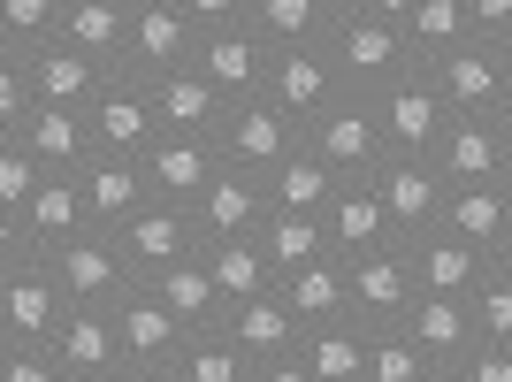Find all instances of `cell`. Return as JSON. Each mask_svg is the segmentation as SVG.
Here are the masks:
<instances>
[{"label": "cell", "mask_w": 512, "mask_h": 382, "mask_svg": "<svg viewBox=\"0 0 512 382\" xmlns=\"http://www.w3.org/2000/svg\"><path fill=\"white\" fill-rule=\"evenodd\" d=\"M321 54H329V69H337V92H352V100H375V92H390L398 77H413L398 23H375L367 0H337Z\"/></svg>", "instance_id": "obj_1"}, {"label": "cell", "mask_w": 512, "mask_h": 382, "mask_svg": "<svg viewBox=\"0 0 512 382\" xmlns=\"http://www.w3.org/2000/svg\"><path fill=\"white\" fill-rule=\"evenodd\" d=\"M421 85L444 100V115H474V123H512V46L459 39L451 54L421 62Z\"/></svg>", "instance_id": "obj_2"}, {"label": "cell", "mask_w": 512, "mask_h": 382, "mask_svg": "<svg viewBox=\"0 0 512 382\" xmlns=\"http://www.w3.org/2000/svg\"><path fill=\"white\" fill-rule=\"evenodd\" d=\"M299 146L314 153L337 184H367V176H375V161H383V130H375V107H367V100L337 92V100H329L314 123L299 130Z\"/></svg>", "instance_id": "obj_3"}, {"label": "cell", "mask_w": 512, "mask_h": 382, "mask_svg": "<svg viewBox=\"0 0 512 382\" xmlns=\"http://www.w3.org/2000/svg\"><path fill=\"white\" fill-rule=\"evenodd\" d=\"M39 268L54 276V291H62V306H69V314H77V306H85V314H107V306H115L123 291H138L107 230H85V237H69V245H54V253H46Z\"/></svg>", "instance_id": "obj_4"}, {"label": "cell", "mask_w": 512, "mask_h": 382, "mask_svg": "<svg viewBox=\"0 0 512 382\" xmlns=\"http://www.w3.org/2000/svg\"><path fill=\"white\" fill-rule=\"evenodd\" d=\"M192 46H199V31L184 23V8H176V0H130L123 77L161 85V77H176V69H192Z\"/></svg>", "instance_id": "obj_5"}, {"label": "cell", "mask_w": 512, "mask_h": 382, "mask_svg": "<svg viewBox=\"0 0 512 382\" xmlns=\"http://www.w3.org/2000/svg\"><path fill=\"white\" fill-rule=\"evenodd\" d=\"M428 169L444 176V191L512 184V123H474V115H451L444 138L428 146Z\"/></svg>", "instance_id": "obj_6"}, {"label": "cell", "mask_w": 512, "mask_h": 382, "mask_svg": "<svg viewBox=\"0 0 512 382\" xmlns=\"http://www.w3.org/2000/svg\"><path fill=\"white\" fill-rule=\"evenodd\" d=\"M283 153H299V123H283L268 100H230L214 130V161L237 176H268Z\"/></svg>", "instance_id": "obj_7"}, {"label": "cell", "mask_w": 512, "mask_h": 382, "mask_svg": "<svg viewBox=\"0 0 512 382\" xmlns=\"http://www.w3.org/2000/svg\"><path fill=\"white\" fill-rule=\"evenodd\" d=\"M367 191H375V207H383V222H390L398 245L421 237V230H436V214H444V176L428 169V161H413V153H383L375 176H367Z\"/></svg>", "instance_id": "obj_8"}, {"label": "cell", "mask_w": 512, "mask_h": 382, "mask_svg": "<svg viewBox=\"0 0 512 382\" xmlns=\"http://www.w3.org/2000/svg\"><path fill=\"white\" fill-rule=\"evenodd\" d=\"M85 130H92V153L138 161V153L161 138V130H153V92L138 85V77H123V69H107L100 92H92V107H85Z\"/></svg>", "instance_id": "obj_9"}, {"label": "cell", "mask_w": 512, "mask_h": 382, "mask_svg": "<svg viewBox=\"0 0 512 382\" xmlns=\"http://www.w3.org/2000/svg\"><path fill=\"white\" fill-rule=\"evenodd\" d=\"M344 268V321L352 329H398L413 306V276H406V253H367V260H337Z\"/></svg>", "instance_id": "obj_10"}, {"label": "cell", "mask_w": 512, "mask_h": 382, "mask_svg": "<svg viewBox=\"0 0 512 382\" xmlns=\"http://www.w3.org/2000/svg\"><path fill=\"white\" fill-rule=\"evenodd\" d=\"M107 321H115V360H123V375H169L184 329L161 314V298H153L146 283L115 298V306H107Z\"/></svg>", "instance_id": "obj_11"}, {"label": "cell", "mask_w": 512, "mask_h": 382, "mask_svg": "<svg viewBox=\"0 0 512 382\" xmlns=\"http://www.w3.org/2000/svg\"><path fill=\"white\" fill-rule=\"evenodd\" d=\"M260 100L276 107L283 123H299V130H306L321 107L337 100V69H329V54H321V46H283V54H268Z\"/></svg>", "instance_id": "obj_12"}, {"label": "cell", "mask_w": 512, "mask_h": 382, "mask_svg": "<svg viewBox=\"0 0 512 382\" xmlns=\"http://www.w3.org/2000/svg\"><path fill=\"white\" fill-rule=\"evenodd\" d=\"M436 230L459 237L467 253L482 260H512V184H467V191H444V214Z\"/></svg>", "instance_id": "obj_13"}, {"label": "cell", "mask_w": 512, "mask_h": 382, "mask_svg": "<svg viewBox=\"0 0 512 382\" xmlns=\"http://www.w3.org/2000/svg\"><path fill=\"white\" fill-rule=\"evenodd\" d=\"M192 77L214 92V100H260V77H268V46L230 23V31H199L192 46Z\"/></svg>", "instance_id": "obj_14"}, {"label": "cell", "mask_w": 512, "mask_h": 382, "mask_svg": "<svg viewBox=\"0 0 512 382\" xmlns=\"http://www.w3.org/2000/svg\"><path fill=\"white\" fill-rule=\"evenodd\" d=\"M115 253H123L130 283H153L161 268H184V260L199 253V230L184 207H146L138 222H123L115 230Z\"/></svg>", "instance_id": "obj_15"}, {"label": "cell", "mask_w": 512, "mask_h": 382, "mask_svg": "<svg viewBox=\"0 0 512 382\" xmlns=\"http://www.w3.org/2000/svg\"><path fill=\"white\" fill-rule=\"evenodd\" d=\"M375 130H383V153H413V161H428V146H436V138H444V100H436V92L421 85V69H413V77H398V85L390 92H375Z\"/></svg>", "instance_id": "obj_16"}, {"label": "cell", "mask_w": 512, "mask_h": 382, "mask_svg": "<svg viewBox=\"0 0 512 382\" xmlns=\"http://www.w3.org/2000/svg\"><path fill=\"white\" fill-rule=\"evenodd\" d=\"M192 230L199 245H230V237H260V222H268V191H260V176H237V169H214L207 191H199L192 207Z\"/></svg>", "instance_id": "obj_17"}, {"label": "cell", "mask_w": 512, "mask_h": 382, "mask_svg": "<svg viewBox=\"0 0 512 382\" xmlns=\"http://www.w3.org/2000/svg\"><path fill=\"white\" fill-rule=\"evenodd\" d=\"M16 62H23V85H31V107H69V115H85L92 92H100V77H107L100 62H85V54L62 46V39L23 46Z\"/></svg>", "instance_id": "obj_18"}, {"label": "cell", "mask_w": 512, "mask_h": 382, "mask_svg": "<svg viewBox=\"0 0 512 382\" xmlns=\"http://www.w3.org/2000/svg\"><path fill=\"white\" fill-rule=\"evenodd\" d=\"M62 291L46 276L39 260H16L8 276H0V344H46L62 329Z\"/></svg>", "instance_id": "obj_19"}, {"label": "cell", "mask_w": 512, "mask_h": 382, "mask_svg": "<svg viewBox=\"0 0 512 382\" xmlns=\"http://www.w3.org/2000/svg\"><path fill=\"white\" fill-rule=\"evenodd\" d=\"M77 191H85V222H92V230H107V237L153 207L138 161H115V153H92L85 169H77Z\"/></svg>", "instance_id": "obj_20"}, {"label": "cell", "mask_w": 512, "mask_h": 382, "mask_svg": "<svg viewBox=\"0 0 512 382\" xmlns=\"http://www.w3.org/2000/svg\"><path fill=\"white\" fill-rule=\"evenodd\" d=\"M214 169H222V161H214V146H199V138H153V146L138 153V176H146L153 207H192Z\"/></svg>", "instance_id": "obj_21"}, {"label": "cell", "mask_w": 512, "mask_h": 382, "mask_svg": "<svg viewBox=\"0 0 512 382\" xmlns=\"http://www.w3.org/2000/svg\"><path fill=\"white\" fill-rule=\"evenodd\" d=\"M398 253H406L413 298H467V291H474V276L490 268L482 253H467V245H459V237H444V230H421V237H406Z\"/></svg>", "instance_id": "obj_22"}, {"label": "cell", "mask_w": 512, "mask_h": 382, "mask_svg": "<svg viewBox=\"0 0 512 382\" xmlns=\"http://www.w3.org/2000/svg\"><path fill=\"white\" fill-rule=\"evenodd\" d=\"M16 230H23V245H31V260H46L54 245H69V237H85L92 222H85L77 176H39V191H31L23 214H16Z\"/></svg>", "instance_id": "obj_23"}, {"label": "cell", "mask_w": 512, "mask_h": 382, "mask_svg": "<svg viewBox=\"0 0 512 382\" xmlns=\"http://www.w3.org/2000/svg\"><path fill=\"white\" fill-rule=\"evenodd\" d=\"M123 31H130V0H62L54 8V39L100 69H123Z\"/></svg>", "instance_id": "obj_24"}, {"label": "cell", "mask_w": 512, "mask_h": 382, "mask_svg": "<svg viewBox=\"0 0 512 382\" xmlns=\"http://www.w3.org/2000/svg\"><path fill=\"white\" fill-rule=\"evenodd\" d=\"M321 237H329V260H367V253H390V245H398L367 184H344L337 199L321 207Z\"/></svg>", "instance_id": "obj_25"}, {"label": "cell", "mask_w": 512, "mask_h": 382, "mask_svg": "<svg viewBox=\"0 0 512 382\" xmlns=\"http://www.w3.org/2000/svg\"><path fill=\"white\" fill-rule=\"evenodd\" d=\"M329 16H337V0H237V23H245L268 54H283V46H321L329 39Z\"/></svg>", "instance_id": "obj_26"}, {"label": "cell", "mask_w": 512, "mask_h": 382, "mask_svg": "<svg viewBox=\"0 0 512 382\" xmlns=\"http://www.w3.org/2000/svg\"><path fill=\"white\" fill-rule=\"evenodd\" d=\"M16 146L39 161V176H77L92 161V130L85 115H69V107H31L16 130Z\"/></svg>", "instance_id": "obj_27"}, {"label": "cell", "mask_w": 512, "mask_h": 382, "mask_svg": "<svg viewBox=\"0 0 512 382\" xmlns=\"http://www.w3.org/2000/svg\"><path fill=\"white\" fill-rule=\"evenodd\" d=\"M46 360H54V375L77 382V375H123V360H115V321L107 314H62V329L46 337Z\"/></svg>", "instance_id": "obj_28"}, {"label": "cell", "mask_w": 512, "mask_h": 382, "mask_svg": "<svg viewBox=\"0 0 512 382\" xmlns=\"http://www.w3.org/2000/svg\"><path fill=\"white\" fill-rule=\"evenodd\" d=\"M146 92H153V130H161V138H199V146H214L230 100H214L192 69H176V77H161V85H146Z\"/></svg>", "instance_id": "obj_29"}, {"label": "cell", "mask_w": 512, "mask_h": 382, "mask_svg": "<svg viewBox=\"0 0 512 382\" xmlns=\"http://www.w3.org/2000/svg\"><path fill=\"white\" fill-rule=\"evenodd\" d=\"M222 337L245 352V360H283V352H299V321H291V306H283L276 291H260V298H245V306H230L222 314Z\"/></svg>", "instance_id": "obj_30"}, {"label": "cell", "mask_w": 512, "mask_h": 382, "mask_svg": "<svg viewBox=\"0 0 512 382\" xmlns=\"http://www.w3.org/2000/svg\"><path fill=\"white\" fill-rule=\"evenodd\" d=\"M199 276H207L214 306L230 314V306H245V298L276 291V276H268V260H260L253 237H230V245H199Z\"/></svg>", "instance_id": "obj_31"}, {"label": "cell", "mask_w": 512, "mask_h": 382, "mask_svg": "<svg viewBox=\"0 0 512 382\" xmlns=\"http://www.w3.org/2000/svg\"><path fill=\"white\" fill-rule=\"evenodd\" d=\"M398 329L413 337V352H421V360H467V344H474L467 298H413Z\"/></svg>", "instance_id": "obj_32"}, {"label": "cell", "mask_w": 512, "mask_h": 382, "mask_svg": "<svg viewBox=\"0 0 512 382\" xmlns=\"http://www.w3.org/2000/svg\"><path fill=\"white\" fill-rule=\"evenodd\" d=\"M260 191H268V214H321V207H329V199H337V176H329V169H321V161H314V153H283V161H276V169H268V176H260Z\"/></svg>", "instance_id": "obj_33"}, {"label": "cell", "mask_w": 512, "mask_h": 382, "mask_svg": "<svg viewBox=\"0 0 512 382\" xmlns=\"http://www.w3.org/2000/svg\"><path fill=\"white\" fill-rule=\"evenodd\" d=\"M260 260H268V276H299V268H314V260H329V237H321V214H268L260 222Z\"/></svg>", "instance_id": "obj_34"}, {"label": "cell", "mask_w": 512, "mask_h": 382, "mask_svg": "<svg viewBox=\"0 0 512 382\" xmlns=\"http://www.w3.org/2000/svg\"><path fill=\"white\" fill-rule=\"evenodd\" d=\"M276 298L291 306L299 337H306V329H337V321H344V268H337V260H314V268H299V276H283Z\"/></svg>", "instance_id": "obj_35"}, {"label": "cell", "mask_w": 512, "mask_h": 382, "mask_svg": "<svg viewBox=\"0 0 512 382\" xmlns=\"http://www.w3.org/2000/svg\"><path fill=\"white\" fill-rule=\"evenodd\" d=\"M153 298H161V314L184 329V337H199V329H222V306H214V291H207V276H199V253L184 260V268H161V276L146 283Z\"/></svg>", "instance_id": "obj_36"}, {"label": "cell", "mask_w": 512, "mask_h": 382, "mask_svg": "<svg viewBox=\"0 0 512 382\" xmlns=\"http://www.w3.org/2000/svg\"><path fill=\"white\" fill-rule=\"evenodd\" d=\"M398 39H406V62H436L451 46L467 39V0H406V23H398Z\"/></svg>", "instance_id": "obj_37"}, {"label": "cell", "mask_w": 512, "mask_h": 382, "mask_svg": "<svg viewBox=\"0 0 512 382\" xmlns=\"http://www.w3.org/2000/svg\"><path fill=\"white\" fill-rule=\"evenodd\" d=\"M245 375H253V360H245L222 329L184 337V344H176V360H169V382H245Z\"/></svg>", "instance_id": "obj_38"}, {"label": "cell", "mask_w": 512, "mask_h": 382, "mask_svg": "<svg viewBox=\"0 0 512 382\" xmlns=\"http://www.w3.org/2000/svg\"><path fill=\"white\" fill-rule=\"evenodd\" d=\"M467 321H474V344H512V260H490L474 276Z\"/></svg>", "instance_id": "obj_39"}, {"label": "cell", "mask_w": 512, "mask_h": 382, "mask_svg": "<svg viewBox=\"0 0 512 382\" xmlns=\"http://www.w3.org/2000/svg\"><path fill=\"white\" fill-rule=\"evenodd\" d=\"M299 367L314 382H360V329L337 321V329H306L299 337Z\"/></svg>", "instance_id": "obj_40"}, {"label": "cell", "mask_w": 512, "mask_h": 382, "mask_svg": "<svg viewBox=\"0 0 512 382\" xmlns=\"http://www.w3.org/2000/svg\"><path fill=\"white\" fill-rule=\"evenodd\" d=\"M421 367L406 329H360V382H421Z\"/></svg>", "instance_id": "obj_41"}, {"label": "cell", "mask_w": 512, "mask_h": 382, "mask_svg": "<svg viewBox=\"0 0 512 382\" xmlns=\"http://www.w3.org/2000/svg\"><path fill=\"white\" fill-rule=\"evenodd\" d=\"M54 8L62 0H0V31H8V46H39V39H54Z\"/></svg>", "instance_id": "obj_42"}, {"label": "cell", "mask_w": 512, "mask_h": 382, "mask_svg": "<svg viewBox=\"0 0 512 382\" xmlns=\"http://www.w3.org/2000/svg\"><path fill=\"white\" fill-rule=\"evenodd\" d=\"M31 191H39V161H31L16 138H0V214H23Z\"/></svg>", "instance_id": "obj_43"}, {"label": "cell", "mask_w": 512, "mask_h": 382, "mask_svg": "<svg viewBox=\"0 0 512 382\" xmlns=\"http://www.w3.org/2000/svg\"><path fill=\"white\" fill-rule=\"evenodd\" d=\"M23 115H31V85H23V62L8 54V62H0V138H16Z\"/></svg>", "instance_id": "obj_44"}, {"label": "cell", "mask_w": 512, "mask_h": 382, "mask_svg": "<svg viewBox=\"0 0 512 382\" xmlns=\"http://www.w3.org/2000/svg\"><path fill=\"white\" fill-rule=\"evenodd\" d=\"M0 382H62L46 344H0Z\"/></svg>", "instance_id": "obj_45"}, {"label": "cell", "mask_w": 512, "mask_h": 382, "mask_svg": "<svg viewBox=\"0 0 512 382\" xmlns=\"http://www.w3.org/2000/svg\"><path fill=\"white\" fill-rule=\"evenodd\" d=\"M467 39L512 46V0H467Z\"/></svg>", "instance_id": "obj_46"}, {"label": "cell", "mask_w": 512, "mask_h": 382, "mask_svg": "<svg viewBox=\"0 0 512 382\" xmlns=\"http://www.w3.org/2000/svg\"><path fill=\"white\" fill-rule=\"evenodd\" d=\"M459 382H512V344H467Z\"/></svg>", "instance_id": "obj_47"}, {"label": "cell", "mask_w": 512, "mask_h": 382, "mask_svg": "<svg viewBox=\"0 0 512 382\" xmlns=\"http://www.w3.org/2000/svg\"><path fill=\"white\" fill-rule=\"evenodd\" d=\"M176 8H184L192 31H230L237 23V0H176Z\"/></svg>", "instance_id": "obj_48"}, {"label": "cell", "mask_w": 512, "mask_h": 382, "mask_svg": "<svg viewBox=\"0 0 512 382\" xmlns=\"http://www.w3.org/2000/svg\"><path fill=\"white\" fill-rule=\"evenodd\" d=\"M245 382H314V375L299 367V352H283V360H260V367H253Z\"/></svg>", "instance_id": "obj_49"}, {"label": "cell", "mask_w": 512, "mask_h": 382, "mask_svg": "<svg viewBox=\"0 0 512 382\" xmlns=\"http://www.w3.org/2000/svg\"><path fill=\"white\" fill-rule=\"evenodd\" d=\"M16 260H31V245H23V230H16V214H0V276L16 268Z\"/></svg>", "instance_id": "obj_50"}, {"label": "cell", "mask_w": 512, "mask_h": 382, "mask_svg": "<svg viewBox=\"0 0 512 382\" xmlns=\"http://www.w3.org/2000/svg\"><path fill=\"white\" fill-rule=\"evenodd\" d=\"M421 382H459V360H428V367H421Z\"/></svg>", "instance_id": "obj_51"}, {"label": "cell", "mask_w": 512, "mask_h": 382, "mask_svg": "<svg viewBox=\"0 0 512 382\" xmlns=\"http://www.w3.org/2000/svg\"><path fill=\"white\" fill-rule=\"evenodd\" d=\"M77 382H130V375H77Z\"/></svg>", "instance_id": "obj_52"}, {"label": "cell", "mask_w": 512, "mask_h": 382, "mask_svg": "<svg viewBox=\"0 0 512 382\" xmlns=\"http://www.w3.org/2000/svg\"><path fill=\"white\" fill-rule=\"evenodd\" d=\"M8 54H16V46H8V31H0V62H8Z\"/></svg>", "instance_id": "obj_53"}, {"label": "cell", "mask_w": 512, "mask_h": 382, "mask_svg": "<svg viewBox=\"0 0 512 382\" xmlns=\"http://www.w3.org/2000/svg\"><path fill=\"white\" fill-rule=\"evenodd\" d=\"M130 382H169V375H130Z\"/></svg>", "instance_id": "obj_54"}]
</instances>
